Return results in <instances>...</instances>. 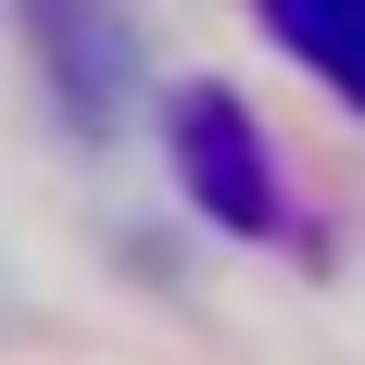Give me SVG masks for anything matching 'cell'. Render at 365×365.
Masks as SVG:
<instances>
[{
    "label": "cell",
    "instance_id": "7a4b0ae2",
    "mask_svg": "<svg viewBox=\"0 0 365 365\" xmlns=\"http://www.w3.org/2000/svg\"><path fill=\"white\" fill-rule=\"evenodd\" d=\"M252 13L290 63H315L340 101H365V0H252Z\"/></svg>",
    "mask_w": 365,
    "mask_h": 365
},
{
    "label": "cell",
    "instance_id": "6da1fadb",
    "mask_svg": "<svg viewBox=\"0 0 365 365\" xmlns=\"http://www.w3.org/2000/svg\"><path fill=\"white\" fill-rule=\"evenodd\" d=\"M164 139H177V189L202 202V227L227 240H277V164H264V126L227 88H189L164 113Z\"/></svg>",
    "mask_w": 365,
    "mask_h": 365
}]
</instances>
